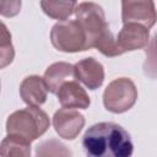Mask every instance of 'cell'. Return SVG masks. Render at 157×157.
<instances>
[{
    "mask_svg": "<svg viewBox=\"0 0 157 157\" xmlns=\"http://www.w3.org/2000/svg\"><path fill=\"white\" fill-rule=\"evenodd\" d=\"M87 157H131L134 145L129 132L115 123H98L82 139Z\"/></svg>",
    "mask_w": 157,
    "mask_h": 157,
    "instance_id": "obj_1",
    "label": "cell"
},
{
    "mask_svg": "<svg viewBox=\"0 0 157 157\" xmlns=\"http://www.w3.org/2000/svg\"><path fill=\"white\" fill-rule=\"evenodd\" d=\"M75 15L86 34L87 49L96 48L105 56L123 54L105 21L104 11L98 4L91 1L80 2L75 9Z\"/></svg>",
    "mask_w": 157,
    "mask_h": 157,
    "instance_id": "obj_2",
    "label": "cell"
},
{
    "mask_svg": "<svg viewBox=\"0 0 157 157\" xmlns=\"http://www.w3.org/2000/svg\"><path fill=\"white\" fill-rule=\"evenodd\" d=\"M49 128V118L38 107H27L9 115L6 121L7 135L20 136L29 142L42 136Z\"/></svg>",
    "mask_w": 157,
    "mask_h": 157,
    "instance_id": "obj_3",
    "label": "cell"
},
{
    "mask_svg": "<svg viewBox=\"0 0 157 157\" xmlns=\"http://www.w3.org/2000/svg\"><path fill=\"white\" fill-rule=\"evenodd\" d=\"M50 40L55 49L65 53L87 50V39L76 20H65L55 23L50 31Z\"/></svg>",
    "mask_w": 157,
    "mask_h": 157,
    "instance_id": "obj_4",
    "label": "cell"
},
{
    "mask_svg": "<svg viewBox=\"0 0 157 157\" xmlns=\"http://www.w3.org/2000/svg\"><path fill=\"white\" fill-rule=\"evenodd\" d=\"M137 99L135 83L126 77H119L112 81L103 93V103L107 110L112 113H124L132 108Z\"/></svg>",
    "mask_w": 157,
    "mask_h": 157,
    "instance_id": "obj_5",
    "label": "cell"
},
{
    "mask_svg": "<svg viewBox=\"0 0 157 157\" xmlns=\"http://www.w3.org/2000/svg\"><path fill=\"white\" fill-rule=\"evenodd\" d=\"M123 23H136L151 28L157 21L155 2L151 0H124L121 2Z\"/></svg>",
    "mask_w": 157,
    "mask_h": 157,
    "instance_id": "obj_6",
    "label": "cell"
},
{
    "mask_svg": "<svg viewBox=\"0 0 157 157\" xmlns=\"http://www.w3.org/2000/svg\"><path fill=\"white\" fill-rule=\"evenodd\" d=\"M85 125V118L81 113L72 109H59L53 117V126L56 134L65 140H74Z\"/></svg>",
    "mask_w": 157,
    "mask_h": 157,
    "instance_id": "obj_7",
    "label": "cell"
},
{
    "mask_svg": "<svg viewBox=\"0 0 157 157\" xmlns=\"http://www.w3.org/2000/svg\"><path fill=\"white\" fill-rule=\"evenodd\" d=\"M148 43H150L148 29L136 23L124 25L117 38V44L121 53L145 48L148 45Z\"/></svg>",
    "mask_w": 157,
    "mask_h": 157,
    "instance_id": "obj_8",
    "label": "cell"
},
{
    "mask_svg": "<svg viewBox=\"0 0 157 157\" xmlns=\"http://www.w3.org/2000/svg\"><path fill=\"white\" fill-rule=\"evenodd\" d=\"M75 77L90 90L102 86L104 80V69L94 58H86L75 64Z\"/></svg>",
    "mask_w": 157,
    "mask_h": 157,
    "instance_id": "obj_9",
    "label": "cell"
},
{
    "mask_svg": "<svg viewBox=\"0 0 157 157\" xmlns=\"http://www.w3.org/2000/svg\"><path fill=\"white\" fill-rule=\"evenodd\" d=\"M47 85L37 75L26 77L20 85V96L29 107H39L47 101Z\"/></svg>",
    "mask_w": 157,
    "mask_h": 157,
    "instance_id": "obj_10",
    "label": "cell"
},
{
    "mask_svg": "<svg viewBox=\"0 0 157 157\" xmlns=\"http://www.w3.org/2000/svg\"><path fill=\"white\" fill-rule=\"evenodd\" d=\"M58 99L63 105V108L66 109L70 108L86 109L91 103L88 94L76 81L65 82L58 92Z\"/></svg>",
    "mask_w": 157,
    "mask_h": 157,
    "instance_id": "obj_11",
    "label": "cell"
},
{
    "mask_svg": "<svg viewBox=\"0 0 157 157\" xmlns=\"http://www.w3.org/2000/svg\"><path fill=\"white\" fill-rule=\"evenodd\" d=\"M75 75V69L71 64L59 61L52 64L44 72V82L50 93H58L60 87L67 82V78Z\"/></svg>",
    "mask_w": 157,
    "mask_h": 157,
    "instance_id": "obj_12",
    "label": "cell"
},
{
    "mask_svg": "<svg viewBox=\"0 0 157 157\" xmlns=\"http://www.w3.org/2000/svg\"><path fill=\"white\" fill-rule=\"evenodd\" d=\"M1 157H31V142L15 135H7L0 146Z\"/></svg>",
    "mask_w": 157,
    "mask_h": 157,
    "instance_id": "obj_13",
    "label": "cell"
},
{
    "mask_svg": "<svg viewBox=\"0 0 157 157\" xmlns=\"http://www.w3.org/2000/svg\"><path fill=\"white\" fill-rule=\"evenodd\" d=\"M43 11L52 18L65 21L76 9V1H40Z\"/></svg>",
    "mask_w": 157,
    "mask_h": 157,
    "instance_id": "obj_14",
    "label": "cell"
},
{
    "mask_svg": "<svg viewBox=\"0 0 157 157\" xmlns=\"http://www.w3.org/2000/svg\"><path fill=\"white\" fill-rule=\"evenodd\" d=\"M71 151L59 140H47L36 147V157H71Z\"/></svg>",
    "mask_w": 157,
    "mask_h": 157,
    "instance_id": "obj_15",
    "label": "cell"
},
{
    "mask_svg": "<svg viewBox=\"0 0 157 157\" xmlns=\"http://www.w3.org/2000/svg\"><path fill=\"white\" fill-rule=\"evenodd\" d=\"M0 54H1V67L9 65L15 55L13 47L11 44V34L7 32L6 26L1 23V44H0Z\"/></svg>",
    "mask_w": 157,
    "mask_h": 157,
    "instance_id": "obj_16",
    "label": "cell"
},
{
    "mask_svg": "<svg viewBox=\"0 0 157 157\" xmlns=\"http://www.w3.org/2000/svg\"><path fill=\"white\" fill-rule=\"evenodd\" d=\"M144 72L150 78H157V50L155 49L151 40L146 49V60L144 63Z\"/></svg>",
    "mask_w": 157,
    "mask_h": 157,
    "instance_id": "obj_17",
    "label": "cell"
},
{
    "mask_svg": "<svg viewBox=\"0 0 157 157\" xmlns=\"http://www.w3.org/2000/svg\"><path fill=\"white\" fill-rule=\"evenodd\" d=\"M21 7V1H0V12L2 16H15L18 13Z\"/></svg>",
    "mask_w": 157,
    "mask_h": 157,
    "instance_id": "obj_18",
    "label": "cell"
},
{
    "mask_svg": "<svg viewBox=\"0 0 157 157\" xmlns=\"http://www.w3.org/2000/svg\"><path fill=\"white\" fill-rule=\"evenodd\" d=\"M151 43L153 44V47H155V49L157 50V34H156V36H155V37H153V38L151 39Z\"/></svg>",
    "mask_w": 157,
    "mask_h": 157,
    "instance_id": "obj_19",
    "label": "cell"
}]
</instances>
